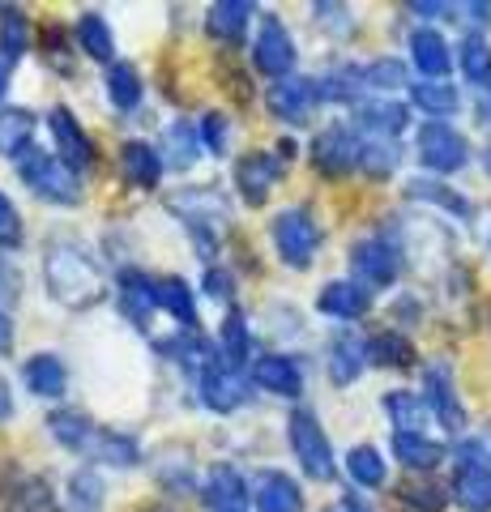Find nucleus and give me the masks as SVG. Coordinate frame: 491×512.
<instances>
[{"instance_id": "obj_39", "label": "nucleus", "mask_w": 491, "mask_h": 512, "mask_svg": "<svg viewBox=\"0 0 491 512\" xmlns=\"http://www.w3.org/2000/svg\"><path fill=\"white\" fill-rule=\"evenodd\" d=\"M368 363L376 367H410L415 363V346L410 338H402L398 329H380L368 338Z\"/></svg>"}, {"instance_id": "obj_38", "label": "nucleus", "mask_w": 491, "mask_h": 512, "mask_svg": "<svg viewBox=\"0 0 491 512\" xmlns=\"http://www.w3.org/2000/svg\"><path fill=\"white\" fill-rule=\"evenodd\" d=\"M26 47H30V18H26V9L0 5V56L13 64V60L26 56Z\"/></svg>"}, {"instance_id": "obj_45", "label": "nucleus", "mask_w": 491, "mask_h": 512, "mask_svg": "<svg viewBox=\"0 0 491 512\" xmlns=\"http://www.w3.org/2000/svg\"><path fill=\"white\" fill-rule=\"evenodd\" d=\"M197 133H201L205 154L223 158V154L231 150V120L223 116V111H205V116L197 120Z\"/></svg>"}, {"instance_id": "obj_7", "label": "nucleus", "mask_w": 491, "mask_h": 512, "mask_svg": "<svg viewBox=\"0 0 491 512\" xmlns=\"http://www.w3.org/2000/svg\"><path fill=\"white\" fill-rule=\"evenodd\" d=\"M415 150H419V163H423L427 171H436V175H453V171H462V167L470 163L466 137L457 133L453 124H445V120L423 124L419 137H415Z\"/></svg>"}, {"instance_id": "obj_62", "label": "nucleus", "mask_w": 491, "mask_h": 512, "mask_svg": "<svg viewBox=\"0 0 491 512\" xmlns=\"http://www.w3.org/2000/svg\"><path fill=\"white\" fill-rule=\"evenodd\" d=\"M487 167H491V146H487Z\"/></svg>"}, {"instance_id": "obj_57", "label": "nucleus", "mask_w": 491, "mask_h": 512, "mask_svg": "<svg viewBox=\"0 0 491 512\" xmlns=\"http://www.w3.org/2000/svg\"><path fill=\"white\" fill-rule=\"evenodd\" d=\"M342 512H372V504L363 500L359 491H346V495H342Z\"/></svg>"}, {"instance_id": "obj_16", "label": "nucleus", "mask_w": 491, "mask_h": 512, "mask_svg": "<svg viewBox=\"0 0 491 512\" xmlns=\"http://www.w3.org/2000/svg\"><path fill=\"white\" fill-rule=\"evenodd\" d=\"M252 384L274 397H299L304 393V367L282 350H265V355L252 359Z\"/></svg>"}, {"instance_id": "obj_8", "label": "nucleus", "mask_w": 491, "mask_h": 512, "mask_svg": "<svg viewBox=\"0 0 491 512\" xmlns=\"http://www.w3.org/2000/svg\"><path fill=\"white\" fill-rule=\"evenodd\" d=\"M359 154H363V141L355 137V128L351 124H329L321 128V133L312 137V167L325 175V180H342L346 171H355L359 167Z\"/></svg>"}, {"instance_id": "obj_4", "label": "nucleus", "mask_w": 491, "mask_h": 512, "mask_svg": "<svg viewBox=\"0 0 491 512\" xmlns=\"http://www.w3.org/2000/svg\"><path fill=\"white\" fill-rule=\"evenodd\" d=\"M453 500L466 512H491V448L462 440L453 453Z\"/></svg>"}, {"instance_id": "obj_14", "label": "nucleus", "mask_w": 491, "mask_h": 512, "mask_svg": "<svg viewBox=\"0 0 491 512\" xmlns=\"http://www.w3.org/2000/svg\"><path fill=\"white\" fill-rule=\"evenodd\" d=\"M47 128H52V137H56V158L60 163H69L73 171L94 167V137L86 133L82 120H77L69 107L47 111Z\"/></svg>"}, {"instance_id": "obj_21", "label": "nucleus", "mask_w": 491, "mask_h": 512, "mask_svg": "<svg viewBox=\"0 0 491 512\" xmlns=\"http://www.w3.org/2000/svg\"><path fill=\"white\" fill-rule=\"evenodd\" d=\"M316 308H321L325 316H334V320H359V316H368V308H372V291L368 286H359V282H351V278H334V282L321 286Z\"/></svg>"}, {"instance_id": "obj_19", "label": "nucleus", "mask_w": 491, "mask_h": 512, "mask_svg": "<svg viewBox=\"0 0 491 512\" xmlns=\"http://www.w3.org/2000/svg\"><path fill=\"white\" fill-rule=\"evenodd\" d=\"M201 402L210 406L214 414H235L240 406H248V384L240 372H231V367L214 363L201 372Z\"/></svg>"}, {"instance_id": "obj_29", "label": "nucleus", "mask_w": 491, "mask_h": 512, "mask_svg": "<svg viewBox=\"0 0 491 512\" xmlns=\"http://www.w3.org/2000/svg\"><path fill=\"white\" fill-rule=\"evenodd\" d=\"M30 137H35V111L26 107H0V158H22L30 154Z\"/></svg>"}, {"instance_id": "obj_27", "label": "nucleus", "mask_w": 491, "mask_h": 512, "mask_svg": "<svg viewBox=\"0 0 491 512\" xmlns=\"http://www.w3.org/2000/svg\"><path fill=\"white\" fill-rule=\"evenodd\" d=\"M393 457L415 474H432L445 461V444L423 436V431H393Z\"/></svg>"}, {"instance_id": "obj_54", "label": "nucleus", "mask_w": 491, "mask_h": 512, "mask_svg": "<svg viewBox=\"0 0 491 512\" xmlns=\"http://www.w3.org/2000/svg\"><path fill=\"white\" fill-rule=\"evenodd\" d=\"M9 350H13V320L0 308V355H9Z\"/></svg>"}, {"instance_id": "obj_34", "label": "nucleus", "mask_w": 491, "mask_h": 512, "mask_svg": "<svg viewBox=\"0 0 491 512\" xmlns=\"http://www.w3.org/2000/svg\"><path fill=\"white\" fill-rule=\"evenodd\" d=\"M94 427L82 410H56L47 414V436H52L60 448H73V453H86L90 440H94Z\"/></svg>"}, {"instance_id": "obj_47", "label": "nucleus", "mask_w": 491, "mask_h": 512, "mask_svg": "<svg viewBox=\"0 0 491 512\" xmlns=\"http://www.w3.org/2000/svg\"><path fill=\"white\" fill-rule=\"evenodd\" d=\"M363 82H368V90H398V86H406V64L393 56H380L363 69Z\"/></svg>"}, {"instance_id": "obj_48", "label": "nucleus", "mask_w": 491, "mask_h": 512, "mask_svg": "<svg viewBox=\"0 0 491 512\" xmlns=\"http://www.w3.org/2000/svg\"><path fill=\"white\" fill-rule=\"evenodd\" d=\"M398 500L406 508H415V512H440L449 495L440 491L436 483H406V487H398Z\"/></svg>"}, {"instance_id": "obj_35", "label": "nucleus", "mask_w": 491, "mask_h": 512, "mask_svg": "<svg viewBox=\"0 0 491 512\" xmlns=\"http://www.w3.org/2000/svg\"><path fill=\"white\" fill-rule=\"evenodd\" d=\"M218 350H223V367H231V372H240V367L248 363L252 355V333H248V320L240 308H231L223 329H218Z\"/></svg>"}, {"instance_id": "obj_2", "label": "nucleus", "mask_w": 491, "mask_h": 512, "mask_svg": "<svg viewBox=\"0 0 491 512\" xmlns=\"http://www.w3.org/2000/svg\"><path fill=\"white\" fill-rule=\"evenodd\" d=\"M167 210L193 231V244L201 248L205 261H210L214 248H218V235H223V222L231 214L223 192L218 188H180L167 197Z\"/></svg>"}, {"instance_id": "obj_10", "label": "nucleus", "mask_w": 491, "mask_h": 512, "mask_svg": "<svg viewBox=\"0 0 491 512\" xmlns=\"http://www.w3.org/2000/svg\"><path fill=\"white\" fill-rule=\"evenodd\" d=\"M252 64H257V73L274 77V82H282V77L295 69V39H291V30L282 26L278 13H265L261 18L257 43H252Z\"/></svg>"}, {"instance_id": "obj_33", "label": "nucleus", "mask_w": 491, "mask_h": 512, "mask_svg": "<svg viewBox=\"0 0 491 512\" xmlns=\"http://www.w3.org/2000/svg\"><path fill=\"white\" fill-rule=\"evenodd\" d=\"M363 367H368V342L351 338V333L334 338V346H329V380L334 384H355Z\"/></svg>"}, {"instance_id": "obj_61", "label": "nucleus", "mask_w": 491, "mask_h": 512, "mask_svg": "<svg viewBox=\"0 0 491 512\" xmlns=\"http://www.w3.org/2000/svg\"><path fill=\"white\" fill-rule=\"evenodd\" d=\"M137 512H171V508H163V504H154V508H137Z\"/></svg>"}, {"instance_id": "obj_31", "label": "nucleus", "mask_w": 491, "mask_h": 512, "mask_svg": "<svg viewBox=\"0 0 491 512\" xmlns=\"http://www.w3.org/2000/svg\"><path fill=\"white\" fill-rule=\"evenodd\" d=\"M158 308H163L180 329L197 325V295L180 274H163L158 278Z\"/></svg>"}, {"instance_id": "obj_43", "label": "nucleus", "mask_w": 491, "mask_h": 512, "mask_svg": "<svg viewBox=\"0 0 491 512\" xmlns=\"http://www.w3.org/2000/svg\"><path fill=\"white\" fill-rule=\"evenodd\" d=\"M406 197L427 201V205H440V210H449V214H457V218H470V214H474V205H470L466 197H457L453 188L432 184V180H410V184H406Z\"/></svg>"}, {"instance_id": "obj_13", "label": "nucleus", "mask_w": 491, "mask_h": 512, "mask_svg": "<svg viewBox=\"0 0 491 512\" xmlns=\"http://www.w3.org/2000/svg\"><path fill=\"white\" fill-rule=\"evenodd\" d=\"M282 180V158L269 150H248L235 158V188L248 205H265L274 184Z\"/></svg>"}, {"instance_id": "obj_1", "label": "nucleus", "mask_w": 491, "mask_h": 512, "mask_svg": "<svg viewBox=\"0 0 491 512\" xmlns=\"http://www.w3.org/2000/svg\"><path fill=\"white\" fill-rule=\"evenodd\" d=\"M43 282L52 291L56 303L82 312L90 303L103 299V274H99V261L90 256V248L73 244V239H52L43 252Z\"/></svg>"}, {"instance_id": "obj_36", "label": "nucleus", "mask_w": 491, "mask_h": 512, "mask_svg": "<svg viewBox=\"0 0 491 512\" xmlns=\"http://www.w3.org/2000/svg\"><path fill=\"white\" fill-rule=\"evenodd\" d=\"M201 146V133H197V124H188V120H171L163 128V146H158V154H163V163L167 167H188L197 158Z\"/></svg>"}, {"instance_id": "obj_60", "label": "nucleus", "mask_w": 491, "mask_h": 512, "mask_svg": "<svg viewBox=\"0 0 491 512\" xmlns=\"http://www.w3.org/2000/svg\"><path fill=\"white\" fill-rule=\"evenodd\" d=\"M13 278H9V265H5V256H0V291H9Z\"/></svg>"}, {"instance_id": "obj_52", "label": "nucleus", "mask_w": 491, "mask_h": 512, "mask_svg": "<svg viewBox=\"0 0 491 512\" xmlns=\"http://www.w3.org/2000/svg\"><path fill=\"white\" fill-rule=\"evenodd\" d=\"M201 291L210 295V299H227V291H231V274H227V269H218V265H210V269H205Z\"/></svg>"}, {"instance_id": "obj_24", "label": "nucleus", "mask_w": 491, "mask_h": 512, "mask_svg": "<svg viewBox=\"0 0 491 512\" xmlns=\"http://www.w3.org/2000/svg\"><path fill=\"white\" fill-rule=\"evenodd\" d=\"M410 60H415V69L423 73V82H440L449 69H453V52H449V43L440 30L432 26H423L410 35Z\"/></svg>"}, {"instance_id": "obj_41", "label": "nucleus", "mask_w": 491, "mask_h": 512, "mask_svg": "<svg viewBox=\"0 0 491 512\" xmlns=\"http://www.w3.org/2000/svg\"><path fill=\"white\" fill-rule=\"evenodd\" d=\"M385 410H389V419H393V427H398V431H423L427 414H432L419 393H406V389H393L385 397Z\"/></svg>"}, {"instance_id": "obj_37", "label": "nucleus", "mask_w": 491, "mask_h": 512, "mask_svg": "<svg viewBox=\"0 0 491 512\" xmlns=\"http://www.w3.org/2000/svg\"><path fill=\"white\" fill-rule=\"evenodd\" d=\"M346 474H351L355 487L376 491V487H385L389 466H385V457H380L376 444H355L351 453H346Z\"/></svg>"}, {"instance_id": "obj_12", "label": "nucleus", "mask_w": 491, "mask_h": 512, "mask_svg": "<svg viewBox=\"0 0 491 512\" xmlns=\"http://www.w3.org/2000/svg\"><path fill=\"white\" fill-rule=\"evenodd\" d=\"M316 103H321L316 77H282V82H274L265 90V107L274 111L282 124H304Z\"/></svg>"}, {"instance_id": "obj_58", "label": "nucleus", "mask_w": 491, "mask_h": 512, "mask_svg": "<svg viewBox=\"0 0 491 512\" xmlns=\"http://www.w3.org/2000/svg\"><path fill=\"white\" fill-rule=\"evenodd\" d=\"M466 13H470V18L479 22V26H487V22H491V5H466Z\"/></svg>"}, {"instance_id": "obj_9", "label": "nucleus", "mask_w": 491, "mask_h": 512, "mask_svg": "<svg viewBox=\"0 0 491 512\" xmlns=\"http://www.w3.org/2000/svg\"><path fill=\"white\" fill-rule=\"evenodd\" d=\"M351 269L359 286H393L402 274V248L389 235H368L351 248Z\"/></svg>"}, {"instance_id": "obj_44", "label": "nucleus", "mask_w": 491, "mask_h": 512, "mask_svg": "<svg viewBox=\"0 0 491 512\" xmlns=\"http://www.w3.org/2000/svg\"><path fill=\"white\" fill-rule=\"evenodd\" d=\"M65 491H69V504H73L77 512H99V508H103V478L94 474V466L73 470L69 483H65Z\"/></svg>"}, {"instance_id": "obj_3", "label": "nucleus", "mask_w": 491, "mask_h": 512, "mask_svg": "<svg viewBox=\"0 0 491 512\" xmlns=\"http://www.w3.org/2000/svg\"><path fill=\"white\" fill-rule=\"evenodd\" d=\"M269 239H274V252L282 256V265L308 269L316 261V248H321V227H316L308 205H287L269 222Z\"/></svg>"}, {"instance_id": "obj_28", "label": "nucleus", "mask_w": 491, "mask_h": 512, "mask_svg": "<svg viewBox=\"0 0 491 512\" xmlns=\"http://www.w3.org/2000/svg\"><path fill=\"white\" fill-rule=\"evenodd\" d=\"M86 453L94 461H103V466L129 470V466H137V461H141V444H137V436H129V431H120V427H99Z\"/></svg>"}, {"instance_id": "obj_15", "label": "nucleus", "mask_w": 491, "mask_h": 512, "mask_svg": "<svg viewBox=\"0 0 491 512\" xmlns=\"http://www.w3.org/2000/svg\"><path fill=\"white\" fill-rule=\"evenodd\" d=\"M201 504L210 512H248L252 491H248L240 470L227 466V461H218V466L205 474V483H201Z\"/></svg>"}, {"instance_id": "obj_11", "label": "nucleus", "mask_w": 491, "mask_h": 512, "mask_svg": "<svg viewBox=\"0 0 491 512\" xmlns=\"http://www.w3.org/2000/svg\"><path fill=\"white\" fill-rule=\"evenodd\" d=\"M0 512H60L56 491L47 478L26 474V470H9L0 478Z\"/></svg>"}, {"instance_id": "obj_56", "label": "nucleus", "mask_w": 491, "mask_h": 512, "mask_svg": "<svg viewBox=\"0 0 491 512\" xmlns=\"http://www.w3.org/2000/svg\"><path fill=\"white\" fill-rule=\"evenodd\" d=\"M410 13H423V18H445L449 5H432V0H415V5H410Z\"/></svg>"}, {"instance_id": "obj_20", "label": "nucleus", "mask_w": 491, "mask_h": 512, "mask_svg": "<svg viewBox=\"0 0 491 512\" xmlns=\"http://www.w3.org/2000/svg\"><path fill=\"white\" fill-rule=\"evenodd\" d=\"M22 380L35 397L56 402V397H65V389H69V367L60 355H52V350H39V355L22 359Z\"/></svg>"}, {"instance_id": "obj_30", "label": "nucleus", "mask_w": 491, "mask_h": 512, "mask_svg": "<svg viewBox=\"0 0 491 512\" xmlns=\"http://www.w3.org/2000/svg\"><path fill=\"white\" fill-rule=\"evenodd\" d=\"M77 47H82V56H90V60L112 64L116 39H112V26H107L103 13H94V9L77 13Z\"/></svg>"}, {"instance_id": "obj_42", "label": "nucleus", "mask_w": 491, "mask_h": 512, "mask_svg": "<svg viewBox=\"0 0 491 512\" xmlns=\"http://www.w3.org/2000/svg\"><path fill=\"white\" fill-rule=\"evenodd\" d=\"M457 60H462L466 82H474L479 90L491 82V43L483 35H466L462 47H457Z\"/></svg>"}, {"instance_id": "obj_55", "label": "nucleus", "mask_w": 491, "mask_h": 512, "mask_svg": "<svg viewBox=\"0 0 491 512\" xmlns=\"http://www.w3.org/2000/svg\"><path fill=\"white\" fill-rule=\"evenodd\" d=\"M13 419V393H9V380L0 376V423Z\"/></svg>"}, {"instance_id": "obj_59", "label": "nucleus", "mask_w": 491, "mask_h": 512, "mask_svg": "<svg viewBox=\"0 0 491 512\" xmlns=\"http://www.w3.org/2000/svg\"><path fill=\"white\" fill-rule=\"evenodd\" d=\"M9 77H13V64H9L5 56H0V99L9 94Z\"/></svg>"}, {"instance_id": "obj_46", "label": "nucleus", "mask_w": 491, "mask_h": 512, "mask_svg": "<svg viewBox=\"0 0 491 512\" xmlns=\"http://www.w3.org/2000/svg\"><path fill=\"white\" fill-rule=\"evenodd\" d=\"M359 167L368 171L372 180H385V175L398 167V146H393V141L368 137V141H363V154H359Z\"/></svg>"}, {"instance_id": "obj_18", "label": "nucleus", "mask_w": 491, "mask_h": 512, "mask_svg": "<svg viewBox=\"0 0 491 512\" xmlns=\"http://www.w3.org/2000/svg\"><path fill=\"white\" fill-rule=\"evenodd\" d=\"M116 295H120V312L129 316V325L146 329L150 316L158 312V278L141 274V269H124L116 278Z\"/></svg>"}, {"instance_id": "obj_32", "label": "nucleus", "mask_w": 491, "mask_h": 512, "mask_svg": "<svg viewBox=\"0 0 491 512\" xmlns=\"http://www.w3.org/2000/svg\"><path fill=\"white\" fill-rule=\"evenodd\" d=\"M141 94H146V82H141V73H137V64L129 60H116L112 69H107V103H112L116 111H137L141 107Z\"/></svg>"}, {"instance_id": "obj_22", "label": "nucleus", "mask_w": 491, "mask_h": 512, "mask_svg": "<svg viewBox=\"0 0 491 512\" xmlns=\"http://www.w3.org/2000/svg\"><path fill=\"white\" fill-rule=\"evenodd\" d=\"M252 504H257V512H304V491L291 474L261 470L257 487H252Z\"/></svg>"}, {"instance_id": "obj_17", "label": "nucleus", "mask_w": 491, "mask_h": 512, "mask_svg": "<svg viewBox=\"0 0 491 512\" xmlns=\"http://www.w3.org/2000/svg\"><path fill=\"white\" fill-rule=\"evenodd\" d=\"M423 402H427V410H432L440 423H445V431H453V436L466 427V410H462V402H457L453 372L445 363H432L423 372Z\"/></svg>"}, {"instance_id": "obj_25", "label": "nucleus", "mask_w": 491, "mask_h": 512, "mask_svg": "<svg viewBox=\"0 0 491 512\" xmlns=\"http://www.w3.org/2000/svg\"><path fill=\"white\" fill-rule=\"evenodd\" d=\"M355 120H359V128L368 137H376V141H393L406 128V120H410V111L402 107V103H393V99H363V103H355Z\"/></svg>"}, {"instance_id": "obj_40", "label": "nucleus", "mask_w": 491, "mask_h": 512, "mask_svg": "<svg viewBox=\"0 0 491 512\" xmlns=\"http://www.w3.org/2000/svg\"><path fill=\"white\" fill-rule=\"evenodd\" d=\"M410 103L427 111L432 120H449L462 99H457V86H449V82H415L410 86Z\"/></svg>"}, {"instance_id": "obj_23", "label": "nucleus", "mask_w": 491, "mask_h": 512, "mask_svg": "<svg viewBox=\"0 0 491 512\" xmlns=\"http://www.w3.org/2000/svg\"><path fill=\"white\" fill-rule=\"evenodd\" d=\"M252 13H257V5H248V0H218V5L205 9V35L223 47H235L244 39Z\"/></svg>"}, {"instance_id": "obj_6", "label": "nucleus", "mask_w": 491, "mask_h": 512, "mask_svg": "<svg viewBox=\"0 0 491 512\" xmlns=\"http://www.w3.org/2000/svg\"><path fill=\"white\" fill-rule=\"evenodd\" d=\"M287 440H291V453L299 457V470H304L312 483H329V478H334V444H329L325 427L312 410H291Z\"/></svg>"}, {"instance_id": "obj_53", "label": "nucleus", "mask_w": 491, "mask_h": 512, "mask_svg": "<svg viewBox=\"0 0 491 512\" xmlns=\"http://www.w3.org/2000/svg\"><path fill=\"white\" fill-rule=\"evenodd\" d=\"M474 116H479V124H491V82L479 90V99H474Z\"/></svg>"}, {"instance_id": "obj_49", "label": "nucleus", "mask_w": 491, "mask_h": 512, "mask_svg": "<svg viewBox=\"0 0 491 512\" xmlns=\"http://www.w3.org/2000/svg\"><path fill=\"white\" fill-rule=\"evenodd\" d=\"M22 214L5 192H0V248H22Z\"/></svg>"}, {"instance_id": "obj_26", "label": "nucleus", "mask_w": 491, "mask_h": 512, "mask_svg": "<svg viewBox=\"0 0 491 512\" xmlns=\"http://www.w3.org/2000/svg\"><path fill=\"white\" fill-rule=\"evenodd\" d=\"M163 154H158L154 146H146V141H124L120 146V171H124V180H129L133 188L141 192H150L158 188V180H163Z\"/></svg>"}, {"instance_id": "obj_5", "label": "nucleus", "mask_w": 491, "mask_h": 512, "mask_svg": "<svg viewBox=\"0 0 491 512\" xmlns=\"http://www.w3.org/2000/svg\"><path fill=\"white\" fill-rule=\"evenodd\" d=\"M22 184L35 192V197L52 201V205H77L82 201V180L69 163H60L56 154H43V150H30L22 163H18Z\"/></svg>"}, {"instance_id": "obj_51", "label": "nucleus", "mask_w": 491, "mask_h": 512, "mask_svg": "<svg viewBox=\"0 0 491 512\" xmlns=\"http://www.w3.org/2000/svg\"><path fill=\"white\" fill-rule=\"evenodd\" d=\"M312 13H316V22H321L325 30H338V35L351 30V9L346 5H312Z\"/></svg>"}, {"instance_id": "obj_50", "label": "nucleus", "mask_w": 491, "mask_h": 512, "mask_svg": "<svg viewBox=\"0 0 491 512\" xmlns=\"http://www.w3.org/2000/svg\"><path fill=\"white\" fill-rule=\"evenodd\" d=\"M43 56L60 64V69H69V43H65V30H60L56 22L43 26Z\"/></svg>"}]
</instances>
